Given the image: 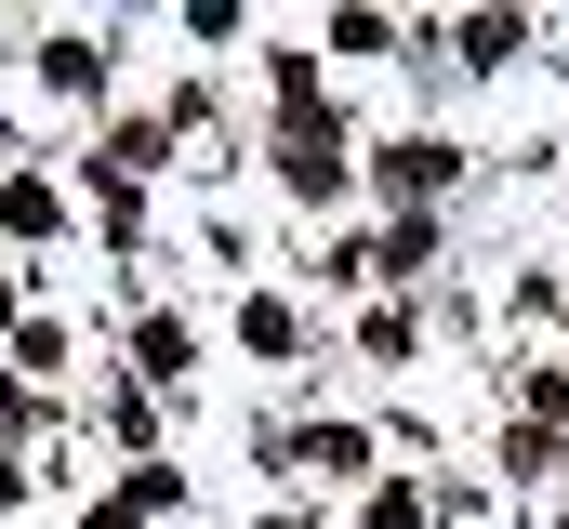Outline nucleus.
I'll return each instance as SVG.
<instances>
[{"label": "nucleus", "instance_id": "nucleus-1", "mask_svg": "<svg viewBox=\"0 0 569 529\" xmlns=\"http://www.w3.org/2000/svg\"><path fill=\"white\" fill-rule=\"evenodd\" d=\"M279 172L305 186V199H331V186H345V159H331V120H318V132H291V159H279Z\"/></svg>", "mask_w": 569, "mask_h": 529}, {"label": "nucleus", "instance_id": "nucleus-2", "mask_svg": "<svg viewBox=\"0 0 569 529\" xmlns=\"http://www.w3.org/2000/svg\"><path fill=\"white\" fill-rule=\"evenodd\" d=\"M279 529H291V517H279Z\"/></svg>", "mask_w": 569, "mask_h": 529}]
</instances>
